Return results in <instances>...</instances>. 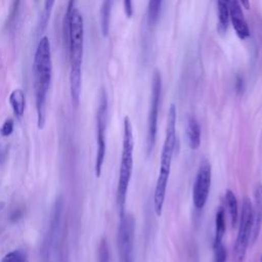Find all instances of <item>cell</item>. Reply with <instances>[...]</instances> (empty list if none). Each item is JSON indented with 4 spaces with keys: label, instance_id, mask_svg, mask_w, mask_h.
Wrapping results in <instances>:
<instances>
[{
    "label": "cell",
    "instance_id": "cell-1",
    "mask_svg": "<svg viewBox=\"0 0 262 262\" xmlns=\"http://www.w3.org/2000/svg\"><path fill=\"white\" fill-rule=\"evenodd\" d=\"M52 76V59L50 42L43 36L36 47L33 61V87L37 112L38 129H43L46 122V103Z\"/></svg>",
    "mask_w": 262,
    "mask_h": 262
},
{
    "label": "cell",
    "instance_id": "cell-2",
    "mask_svg": "<svg viewBox=\"0 0 262 262\" xmlns=\"http://www.w3.org/2000/svg\"><path fill=\"white\" fill-rule=\"evenodd\" d=\"M67 42L70 52V93L74 107H78L82 86V60L84 52V20L77 8L71 12Z\"/></svg>",
    "mask_w": 262,
    "mask_h": 262
},
{
    "label": "cell",
    "instance_id": "cell-3",
    "mask_svg": "<svg viewBox=\"0 0 262 262\" xmlns=\"http://www.w3.org/2000/svg\"><path fill=\"white\" fill-rule=\"evenodd\" d=\"M176 146V106L172 103L168 111L167 126L165 140L161 152V163L159 176L156 183L154 193V210L157 216L162 215V210L165 202L167 184L169 180L172 158Z\"/></svg>",
    "mask_w": 262,
    "mask_h": 262
},
{
    "label": "cell",
    "instance_id": "cell-4",
    "mask_svg": "<svg viewBox=\"0 0 262 262\" xmlns=\"http://www.w3.org/2000/svg\"><path fill=\"white\" fill-rule=\"evenodd\" d=\"M133 147L134 139L132 124L129 117L126 116L123 122V146L117 187V206L120 217L125 214L126 196L133 171Z\"/></svg>",
    "mask_w": 262,
    "mask_h": 262
},
{
    "label": "cell",
    "instance_id": "cell-5",
    "mask_svg": "<svg viewBox=\"0 0 262 262\" xmlns=\"http://www.w3.org/2000/svg\"><path fill=\"white\" fill-rule=\"evenodd\" d=\"M108 104H107V95L104 88H101L98 95V106L96 113V157H95V165L94 171L96 177H99L102 171V166L105 157L106 144H105V131L107 125V113H108Z\"/></svg>",
    "mask_w": 262,
    "mask_h": 262
},
{
    "label": "cell",
    "instance_id": "cell-6",
    "mask_svg": "<svg viewBox=\"0 0 262 262\" xmlns=\"http://www.w3.org/2000/svg\"><path fill=\"white\" fill-rule=\"evenodd\" d=\"M238 219L239 225L233 247V253L235 262H243L251 241L253 229V204L248 196L243 199L242 213Z\"/></svg>",
    "mask_w": 262,
    "mask_h": 262
},
{
    "label": "cell",
    "instance_id": "cell-7",
    "mask_svg": "<svg viewBox=\"0 0 262 262\" xmlns=\"http://www.w3.org/2000/svg\"><path fill=\"white\" fill-rule=\"evenodd\" d=\"M161 89H162V79L158 71L154 72L152 82H151V95H150V104L148 112L147 120V136H146V148L147 152H150L155 146L157 131H158V115H159V105L161 98Z\"/></svg>",
    "mask_w": 262,
    "mask_h": 262
},
{
    "label": "cell",
    "instance_id": "cell-8",
    "mask_svg": "<svg viewBox=\"0 0 262 262\" xmlns=\"http://www.w3.org/2000/svg\"><path fill=\"white\" fill-rule=\"evenodd\" d=\"M118 230V249L121 262H133L134 246V218L130 214H124L120 217Z\"/></svg>",
    "mask_w": 262,
    "mask_h": 262
},
{
    "label": "cell",
    "instance_id": "cell-9",
    "mask_svg": "<svg viewBox=\"0 0 262 262\" xmlns=\"http://www.w3.org/2000/svg\"><path fill=\"white\" fill-rule=\"evenodd\" d=\"M211 165L204 159L200 163L192 189V201L196 209H203L207 203L211 187Z\"/></svg>",
    "mask_w": 262,
    "mask_h": 262
},
{
    "label": "cell",
    "instance_id": "cell-10",
    "mask_svg": "<svg viewBox=\"0 0 262 262\" xmlns=\"http://www.w3.org/2000/svg\"><path fill=\"white\" fill-rule=\"evenodd\" d=\"M229 18L232 27L241 40H245L250 36V30L244 16L242 6L237 0H231L229 7Z\"/></svg>",
    "mask_w": 262,
    "mask_h": 262
},
{
    "label": "cell",
    "instance_id": "cell-11",
    "mask_svg": "<svg viewBox=\"0 0 262 262\" xmlns=\"http://www.w3.org/2000/svg\"><path fill=\"white\" fill-rule=\"evenodd\" d=\"M262 225V184L257 183L254 189L253 204V229L251 234V243L254 244L259 235Z\"/></svg>",
    "mask_w": 262,
    "mask_h": 262
},
{
    "label": "cell",
    "instance_id": "cell-12",
    "mask_svg": "<svg viewBox=\"0 0 262 262\" xmlns=\"http://www.w3.org/2000/svg\"><path fill=\"white\" fill-rule=\"evenodd\" d=\"M8 100L14 116L18 119L23 118L25 114V108H26V97H25L24 91L19 88L12 90Z\"/></svg>",
    "mask_w": 262,
    "mask_h": 262
},
{
    "label": "cell",
    "instance_id": "cell-13",
    "mask_svg": "<svg viewBox=\"0 0 262 262\" xmlns=\"http://www.w3.org/2000/svg\"><path fill=\"white\" fill-rule=\"evenodd\" d=\"M186 134L189 147L191 149H198L201 144V127L194 117L188 118Z\"/></svg>",
    "mask_w": 262,
    "mask_h": 262
},
{
    "label": "cell",
    "instance_id": "cell-14",
    "mask_svg": "<svg viewBox=\"0 0 262 262\" xmlns=\"http://www.w3.org/2000/svg\"><path fill=\"white\" fill-rule=\"evenodd\" d=\"M231 0H217L218 24L217 30L220 34H224L229 23V7Z\"/></svg>",
    "mask_w": 262,
    "mask_h": 262
},
{
    "label": "cell",
    "instance_id": "cell-15",
    "mask_svg": "<svg viewBox=\"0 0 262 262\" xmlns=\"http://www.w3.org/2000/svg\"><path fill=\"white\" fill-rule=\"evenodd\" d=\"M225 202H226V207L229 213L231 225L234 227L238 221V204H237L236 196L232 190L226 189Z\"/></svg>",
    "mask_w": 262,
    "mask_h": 262
},
{
    "label": "cell",
    "instance_id": "cell-16",
    "mask_svg": "<svg viewBox=\"0 0 262 262\" xmlns=\"http://www.w3.org/2000/svg\"><path fill=\"white\" fill-rule=\"evenodd\" d=\"M224 211L223 209H219L215 216V234H214V243L213 246L219 245L222 243L224 233H225V219H224Z\"/></svg>",
    "mask_w": 262,
    "mask_h": 262
},
{
    "label": "cell",
    "instance_id": "cell-17",
    "mask_svg": "<svg viewBox=\"0 0 262 262\" xmlns=\"http://www.w3.org/2000/svg\"><path fill=\"white\" fill-rule=\"evenodd\" d=\"M112 0H103L100 10L101 15V32L103 36H107L110 30V16H111Z\"/></svg>",
    "mask_w": 262,
    "mask_h": 262
},
{
    "label": "cell",
    "instance_id": "cell-18",
    "mask_svg": "<svg viewBox=\"0 0 262 262\" xmlns=\"http://www.w3.org/2000/svg\"><path fill=\"white\" fill-rule=\"evenodd\" d=\"M162 2L163 0H149L148 2L147 14H148V21L150 25H154L157 23L161 12Z\"/></svg>",
    "mask_w": 262,
    "mask_h": 262
},
{
    "label": "cell",
    "instance_id": "cell-19",
    "mask_svg": "<svg viewBox=\"0 0 262 262\" xmlns=\"http://www.w3.org/2000/svg\"><path fill=\"white\" fill-rule=\"evenodd\" d=\"M98 262H110V252L106 239L101 238L98 246Z\"/></svg>",
    "mask_w": 262,
    "mask_h": 262
},
{
    "label": "cell",
    "instance_id": "cell-20",
    "mask_svg": "<svg viewBox=\"0 0 262 262\" xmlns=\"http://www.w3.org/2000/svg\"><path fill=\"white\" fill-rule=\"evenodd\" d=\"M1 262H27L20 251H12L7 253L1 260Z\"/></svg>",
    "mask_w": 262,
    "mask_h": 262
},
{
    "label": "cell",
    "instance_id": "cell-21",
    "mask_svg": "<svg viewBox=\"0 0 262 262\" xmlns=\"http://www.w3.org/2000/svg\"><path fill=\"white\" fill-rule=\"evenodd\" d=\"M214 250V262H225L226 261V249L221 244L213 246Z\"/></svg>",
    "mask_w": 262,
    "mask_h": 262
},
{
    "label": "cell",
    "instance_id": "cell-22",
    "mask_svg": "<svg viewBox=\"0 0 262 262\" xmlns=\"http://www.w3.org/2000/svg\"><path fill=\"white\" fill-rule=\"evenodd\" d=\"M54 3H55V0H45L44 1V11H43V17H42L43 27L46 26L47 20L50 17L51 10H52V8L54 6Z\"/></svg>",
    "mask_w": 262,
    "mask_h": 262
},
{
    "label": "cell",
    "instance_id": "cell-23",
    "mask_svg": "<svg viewBox=\"0 0 262 262\" xmlns=\"http://www.w3.org/2000/svg\"><path fill=\"white\" fill-rule=\"evenodd\" d=\"M13 131V120L12 119H6L3 123L0 133L2 136H9Z\"/></svg>",
    "mask_w": 262,
    "mask_h": 262
},
{
    "label": "cell",
    "instance_id": "cell-24",
    "mask_svg": "<svg viewBox=\"0 0 262 262\" xmlns=\"http://www.w3.org/2000/svg\"><path fill=\"white\" fill-rule=\"evenodd\" d=\"M124 3V11L127 17H131L133 14V8H132V0H123Z\"/></svg>",
    "mask_w": 262,
    "mask_h": 262
},
{
    "label": "cell",
    "instance_id": "cell-25",
    "mask_svg": "<svg viewBox=\"0 0 262 262\" xmlns=\"http://www.w3.org/2000/svg\"><path fill=\"white\" fill-rule=\"evenodd\" d=\"M21 217H23V211L17 209V210H14V211L11 213L9 219H10L11 222H16V221H17L18 219H20Z\"/></svg>",
    "mask_w": 262,
    "mask_h": 262
},
{
    "label": "cell",
    "instance_id": "cell-26",
    "mask_svg": "<svg viewBox=\"0 0 262 262\" xmlns=\"http://www.w3.org/2000/svg\"><path fill=\"white\" fill-rule=\"evenodd\" d=\"M244 90V82L241 77H236V91L238 93H242Z\"/></svg>",
    "mask_w": 262,
    "mask_h": 262
},
{
    "label": "cell",
    "instance_id": "cell-27",
    "mask_svg": "<svg viewBox=\"0 0 262 262\" xmlns=\"http://www.w3.org/2000/svg\"><path fill=\"white\" fill-rule=\"evenodd\" d=\"M239 1H241L242 5H243L246 9H249V7H250V0H239Z\"/></svg>",
    "mask_w": 262,
    "mask_h": 262
},
{
    "label": "cell",
    "instance_id": "cell-28",
    "mask_svg": "<svg viewBox=\"0 0 262 262\" xmlns=\"http://www.w3.org/2000/svg\"><path fill=\"white\" fill-rule=\"evenodd\" d=\"M261 262H262V256H261Z\"/></svg>",
    "mask_w": 262,
    "mask_h": 262
}]
</instances>
